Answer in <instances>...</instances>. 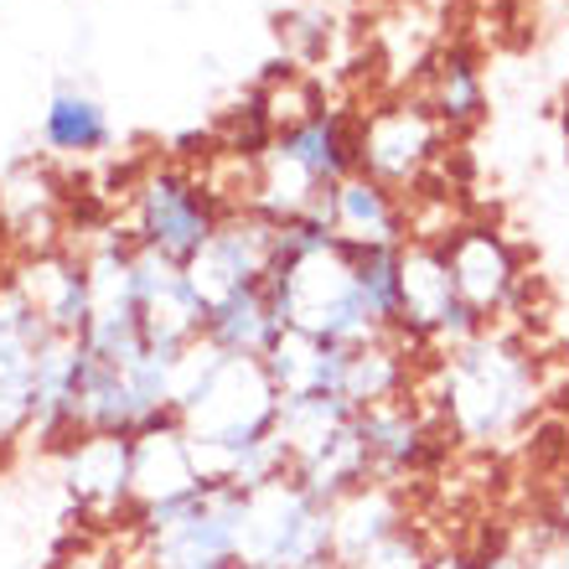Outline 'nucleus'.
I'll return each instance as SVG.
<instances>
[{
	"mask_svg": "<svg viewBox=\"0 0 569 569\" xmlns=\"http://www.w3.org/2000/svg\"><path fill=\"white\" fill-rule=\"evenodd\" d=\"M430 378L435 389L425 393V405L440 415L456 446H497L523 430L539 409L533 358L492 327L430 358Z\"/></svg>",
	"mask_w": 569,
	"mask_h": 569,
	"instance_id": "f257e3e1",
	"label": "nucleus"
},
{
	"mask_svg": "<svg viewBox=\"0 0 569 569\" xmlns=\"http://www.w3.org/2000/svg\"><path fill=\"white\" fill-rule=\"evenodd\" d=\"M358 140H362V114L358 109H337V104H321L300 124L280 130L270 140V150L254 161L249 208L270 212L274 223L280 218H300V212H316V202L337 181L362 171Z\"/></svg>",
	"mask_w": 569,
	"mask_h": 569,
	"instance_id": "f03ea898",
	"label": "nucleus"
},
{
	"mask_svg": "<svg viewBox=\"0 0 569 569\" xmlns=\"http://www.w3.org/2000/svg\"><path fill=\"white\" fill-rule=\"evenodd\" d=\"M249 492L239 487H197L192 497L130 512L140 569H233Z\"/></svg>",
	"mask_w": 569,
	"mask_h": 569,
	"instance_id": "7ed1b4c3",
	"label": "nucleus"
},
{
	"mask_svg": "<svg viewBox=\"0 0 569 569\" xmlns=\"http://www.w3.org/2000/svg\"><path fill=\"white\" fill-rule=\"evenodd\" d=\"M223 212L228 202L212 192V181L202 171L181 161H156L130 187V208H124L120 228L124 239L140 243V249H156V254L187 264L218 233Z\"/></svg>",
	"mask_w": 569,
	"mask_h": 569,
	"instance_id": "20e7f679",
	"label": "nucleus"
},
{
	"mask_svg": "<svg viewBox=\"0 0 569 569\" xmlns=\"http://www.w3.org/2000/svg\"><path fill=\"white\" fill-rule=\"evenodd\" d=\"M239 565H264V569L337 565L331 559V508L316 502L290 477L249 492L239 528Z\"/></svg>",
	"mask_w": 569,
	"mask_h": 569,
	"instance_id": "39448f33",
	"label": "nucleus"
},
{
	"mask_svg": "<svg viewBox=\"0 0 569 569\" xmlns=\"http://www.w3.org/2000/svg\"><path fill=\"white\" fill-rule=\"evenodd\" d=\"M446 124L435 120L425 99H389L378 109H362L358 161L373 181L409 197L430 181V171L446 156Z\"/></svg>",
	"mask_w": 569,
	"mask_h": 569,
	"instance_id": "423d86ee",
	"label": "nucleus"
},
{
	"mask_svg": "<svg viewBox=\"0 0 569 569\" xmlns=\"http://www.w3.org/2000/svg\"><path fill=\"white\" fill-rule=\"evenodd\" d=\"M358 440H362L368 477L389 481V487H405V481L435 471L446 461V450L456 446L450 430L440 425V415L425 405L420 393L378 405V409H358Z\"/></svg>",
	"mask_w": 569,
	"mask_h": 569,
	"instance_id": "0eeeda50",
	"label": "nucleus"
},
{
	"mask_svg": "<svg viewBox=\"0 0 569 569\" xmlns=\"http://www.w3.org/2000/svg\"><path fill=\"white\" fill-rule=\"evenodd\" d=\"M274 264V218L259 208H228L218 233L202 243V254L187 259V280H192L202 306H223V300L259 290Z\"/></svg>",
	"mask_w": 569,
	"mask_h": 569,
	"instance_id": "6e6552de",
	"label": "nucleus"
},
{
	"mask_svg": "<svg viewBox=\"0 0 569 569\" xmlns=\"http://www.w3.org/2000/svg\"><path fill=\"white\" fill-rule=\"evenodd\" d=\"M446 264L450 280H456V296L481 327H492L497 316L512 311L518 300V284H523V264H518V249H512L492 223H471L466 218L461 228H450L446 239Z\"/></svg>",
	"mask_w": 569,
	"mask_h": 569,
	"instance_id": "1a4fd4ad",
	"label": "nucleus"
},
{
	"mask_svg": "<svg viewBox=\"0 0 569 569\" xmlns=\"http://www.w3.org/2000/svg\"><path fill=\"white\" fill-rule=\"evenodd\" d=\"M6 284L42 316V327L52 337H83L93 311L89 290V264L78 249H42V254H16L6 259Z\"/></svg>",
	"mask_w": 569,
	"mask_h": 569,
	"instance_id": "9d476101",
	"label": "nucleus"
},
{
	"mask_svg": "<svg viewBox=\"0 0 569 569\" xmlns=\"http://www.w3.org/2000/svg\"><path fill=\"white\" fill-rule=\"evenodd\" d=\"M130 270H136V306H140L146 342L166 347V352L192 347L202 337V327H208V306L197 300L192 280H187V264L130 243Z\"/></svg>",
	"mask_w": 569,
	"mask_h": 569,
	"instance_id": "9b49d317",
	"label": "nucleus"
},
{
	"mask_svg": "<svg viewBox=\"0 0 569 569\" xmlns=\"http://www.w3.org/2000/svg\"><path fill=\"white\" fill-rule=\"evenodd\" d=\"M316 218L352 249H405L409 243V202L368 171H352L347 181H337L316 202Z\"/></svg>",
	"mask_w": 569,
	"mask_h": 569,
	"instance_id": "f8f14e48",
	"label": "nucleus"
},
{
	"mask_svg": "<svg viewBox=\"0 0 569 569\" xmlns=\"http://www.w3.org/2000/svg\"><path fill=\"white\" fill-rule=\"evenodd\" d=\"M130 450L136 440L124 435H78L62 456V481H68V497L78 502L83 518H99V523H120L130 528Z\"/></svg>",
	"mask_w": 569,
	"mask_h": 569,
	"instance_id": "ddd939ff",
	"label": "nucleus"
},
{
	"mask_svg": "<svg viewBox=\"0 0 569 569\" xmlns=\"http://www.w3.org/2000/svg\"><path fill=\"white\" fill-rule=\"evenodd\" d=\"M83 342L78 337H47L31 378V446L68 450L78 440V383H83Z\"/></svg>",
	"mask_w": 569,
	"mask_h": 569,
	"instance_id": "4468645a",
	"label": "nucleus"
},
{
	"mask_svg": "<svg viewBox=\"0 0 569 569\" xmlns=\"http://www.w3.org/2000/svg\"><path fill=\"white\" fill-rule=\"evenodd\" d=\"M62 192L42 166H16L0 181V249L16 254H42V249H62L68 243V223H62Z\"/></svg>",
	"mask_w": 569,
	"mask_h": 569,
	"instance_id": "2eb2a0df",
	"label": "nucleus"
},
{
	"mask_svg": "<svg viewBox=\"0 0 569 569\" xmlns=\"http://www.w3.org/2000/svg\"><path fill=\"white\" fill-rule=\"evenodd\" d=\"M399 528H409V508H405V487L389 481H362L358 492H347L331 508V559L352 565V559L373 555L378 543H389Z\"/></svg>",
	"mask_w": 569,
	"mask_h": 569,
	"instance_id": "dca6fc26",
	"label": "nucleus"
},
{
	"mask_svg": "<svg viewBox=\"0 0 569 569\" xmlns=\"http://www.w3.org/2000/svg\"><path fill=\"white\" fill-rule=\"evenodd\" d=\"M202 481H197L192 450H187V435L177 425L166 430L136 435V450H130V508H161V502H177V497H192Z\"/></svg>",
	"mask_w": 569,
	"mask_h": 569,
	"instance_id": "f3484780",
	"label": "nucleus"
},
{
	"mask_svg": "<svg viewBox=\"0 0 569 569\" xmlns=\"http://www.w3.org/2000/svg\"><path fill=\"white\" fill-rule=\"evenodd\" d=\"M415 362L420 352L399 337H373L362 347H347V373H342V399L352 409H378L393 399L415 393Z\"/></svg>",
	"mask_w": 569,
	"mask_h": 569,
	"instance_id": "a211bd4d",
	"label": "nucleus"
},
{
	"mask_svg": "<svg viewBox=\"0 0 569 569\" xmlns=\"http://www.w3.org/2000/svg\"><path fill=\"white\" fill-rule=\"evenodd\" d=\"M425 104H430L435 120L446 124V136H461V130H471V124L487 114V89H481L477 52L466 42H450L430 58Z\"/></svg>",
	"mask_w": 569,
	"mask_h": 569,
	"instance_id": "6ab92c4d",
	"label": "nucleus"
},
{
	"mask_svg": "<svg viewBox=\"0 0 569 569\" xmlns=\"http://www.w3.org/2000/svg\"><path fill=\"white\" fill-rule=\"evenodd\" d=\"M264 368H270L280 399H296V393H342L347 347L306 337V331H280V342L270 347Z\"/></svg>",
	"mask_w": 569,
	"mask_h": 569,
	"instance_id": "aec40b11",
	"label": "nucleus"
},
{
	"mask_svg": "<svg viewBox=\"0 0 569 569\" xmlns=\"http://www.w3.org/2000/svg\"><path fill=\"white\" fill-rule=\"evenodd\" d=\"M280 331H284L280 316H274L270 296H264V284H259V290H243V296L223 300V306H212L202 337H208L218 352H228V358L264 362V358H270V347L280 342Z\"/></svg>",
	"mask_w": 569,
	"mask_h": 569,
	"instance_id": "412c9836",
	"label": "nucleus"
},
{
	"mask_svg": "<svg viewBox=\"0 0 569 569\" xmlns=\"http://www.w3.org/2000/svg\"><path fill=\"white\" fill-rule=\"evenodd\" d=\"M42 140L52 156H62V161H89V156L109 150L114 130H109V114L93 93L58 89L52 104H47V114H42Z\"/></svg>",
	"mask_w": 569,
	"mask_h": 569,
	"instance_id": "4be33fe9",
	"label": "nucleus"
},
{
	"mask_svg": "<svg viewBox=\"0 0 569 569\" xmlns=\"http://www.w3.org/2000/svg\"><path fill=\"white\" fill-rule=\"evenodd\" d=\"M352 280L383 331L399 321V249H352Z\"/></svg>",
	"mask_w": 569,
	"mask_h": 569,
	"instance_id": "5701e85b",
	"label": "nucleus"
},
{
	"mask_svg": "<svg viewBox=\"0 0 569 569\" xmlns=\"http://www.w3.org/2000/svg\"><path fill=\"white\" fill-rule=\"evenodd\" d=\"M430 543H425V533L415 523L409 528H399L389 543H378L373 555H362V559H352V565H342V569H430Z\"/></svg>",
	"mask_w": 569,
	"mask_h": 569,
	"instance_id": "b1692460",
	"label": "nucleus"
},
{
	"mask_svg": "<svg viewBox=\"0 0 569 569\" xmlns=\"http://www.w3.org/2000/svg\"><path fill=\"white\" fill-rule=\"evenodd\" d=\"M528 539L533 543H512V555L523 559V569H569V539L549 523V518H543Z\"/></svg>",
	"mask_w": 569,
	"mask_h": 569,
	"instance_id": "393cba45",
	"label": "nucleus"
},
{
	"mask_svg": "<svg viewBox=\"0 0 569 569\" xmlns=\"http://www.w3.org/2000/svg\"><path fill=\"white\" fill-rule=\"evenodd\" d=\"M549 523L559 528L569 539V466H565V477H559V487H555V508H549Z\"/></svg>",
	"mask_w": 569,
	"mask_h": 569,
	"instance_id": "a878e982",
	"label": "nucleus"
},
{
	"mask_svg": "<svg viewBox=\"0 0 569 569\" xmlns=\"http://www.w3.org/2000/svg\"><path fill=\"white\" fill-rule=\"evenodd\" d=\"M430 569H471V549H435Z\"/></svg>",
	"mask_w": 569,
	"mask_h": 569,
	"instance_id": "bb28decb",
	"label": "nucleus"
},
{
	"mask_svg": "<svg viewBox=\"0 0 569 569\" xmlns=\"http://www.w3.org/2000/svg\"><path fill=\"white\" fill-rule=\"evenodd\" d=\"M0 284H6V259H0Z\"/></svg>",
	"mask_w": 569,
	"mask_h": 569,
	"instance_id": "cd10ccee",
	"label": "nucleus"
},
{
	"mask_svg": "<svg viewBox=\"0 0 569 569\" xmlns=\"http://www.w3.org/2000/svg\"><path fill=\"white\" fill-rule=\"evenodd\" d=\"M233 569H264V565H233Z\"/></svg>",
	"mask_w": 569,
	"mask_h": 569,
	"instance_id": "c85d7f7f",
	"label": "nucleus"
},
{
	"mask_svg": "<svg viewBox=\"0 0 569 569\" xmlns=\"http://www.w3.org/2000/svg\"><path fill=\"white\" fill-rule=\"evenodd\" d=\"M311 569H342V565H311Z\"/></svg>",
	"mask_w": 569,
	"mask_h": 569,
	"instance_id": "c756f323",
	"label": "nucleus"
},
{
	"mask_svg": "<svg viewBox=\"0 0 569 569\" xmlns=\"http://www.w3.org/2000/svg\"><path fill=\"white\" fill-rule=\"evenodd\" d=\"M565 146H569V130H565Z\"/></svg>",
	"mask_w": 569,
	"mask_h": 569,
	"instance_id": "7c9ffc66",
	"label": "nucleus"
}]
</instances>
